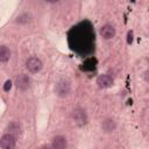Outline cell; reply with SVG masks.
Wrapping results in <instances>:
<instances>
[{"mask_svg": "<svg viewBox=\"0 0 149 149\" xmlns=\"http://www.w3.org/2000/svg\"><path fill=\"white\" fill-rule=\"evenodd\" d=\"M100 35L105 40H109L115 36V28L112 24H105L100 29Z\"/></svg>", "mask_w": 149, "mask_h": 149, "instance_id": "52a82bcc", "label": "cell"}, {"mask_svg": "<svg viewBox=\"0 0 149 149\" xmlns=\"http://www.w3.org/2000/svg\"><path fill=\"white\" fill-rule=\"evenodd\" d=\"M7 129H8L9 134H12V135H14V136L16 137V136L20 134V130H21V128H20V123L16 122V121H12V122L8 125Z\"/></svg>", "mask_w": 149, "mask_h": 149, "instance_id": "30bf717a", "label": "cell"}, {"mask_svg": "<svg viewBox=\"0 0 149 149\" xmlns=\"http://www.w3.org/2000/svg\"><path fill=\"white\" fill-rule=\"evenodd\" d=\"M68 146V141L63 135H57L54 137L51 147L52 149H65Z\"/></svg>", "mask_w": 149, "mask_h": 149, "instance_id": "ba28073f", "label": "cell"}, {"mask_svg": "<svg viewBox=\"0 0 149 149\" xmlns=\"http://www.w3.org/2000/svg\"><path fill=\"white\" fill-rule=\"evenodd\" d=\"M15 85H16L17 88L24 91V90H27V88L30 86V78H29L27 74L21 73V74H19V76L16 77V79H15Z\"/></svg>", "mask_w": 149, "mask_h": 149, "instance_id": "5b68a950", "label": "cell"}, {"mask_svg": "<svg viewBox=\"0 0 149 149\" xmlns=\"http://www.w3.org/2000/svg\"><path fill=\"white\" fill-rule=\"evenodd\" d=\"M101 128H102L104 132L111 133V132H113L116 128V125H115L114 120H112V119H105L102 121V123H101Z\"/></svg>", "mask_w": 149, "mask_h": 149, "instance_id": "9c48e42d", "label": "cell"}, {"mask_svg": "<svg viewBox=\"0 0 149 149\" xmlns=\"http://www.w3.org/2000/svg\"><path fill=\"white\" fill-rule=\"evenodd\" d=\"M97 84L100 88H107L113 85V78L108 74H100L97 78Z\"/></svg>", "mask_w": 149, "mask_h": 149, "instance_id": "8992f818", "label": "cell"}, {"mask_svg": "<svg viewBox=\"0 0 149 149\" xmlns=\"http://www.w3.org/2000/svg\"><path fill=\"white\" fill-rule=\"evenodd\" d=\"M144 78H146V80H147V81H149V71H147V72H146Z\"/></svg>", "mask_w": 149, "mask_h": 149, "instance_id": "5bb4252c", "label": "cell"}, {"mask_svg": "<svg viewBox=\"0 0 149 149\" xmlns=\"http://www.w3.org/2000/svg\"><path fill=\"white\" fill-rule=\"evenodd\" d=\"M72 120L73 122L77 125V126H84L87 121V115H86V112L81 108H76L73 112H72Z\"/></svg>", "mask_w": 149, "mask_h": 149, "instance_id": "7a4b0ae2", "label": "cell"}, {"mask_svg": "<svg viewBox=\"0 0 149 149\" xmlns=\"http://www.w3.org/2000/svg\"><path fill=\"white\" fill-rule=\"evenodd\" d=\"M16 144V137L9 133L2 135L1 140H0V147L2 149H14Z\"/></svg>", "mask_w": 149, "mask_h": 149, "instance_id": "3957f363", "label": "cell"}, {"mask_svg": "<svg viewBox=\"0 0 149 149\" xmlns=\"http://www.w3.org/2000/svg\"><path fill=\"white\" fill-rule=\"evenodd\" d=\"M10 87H12V81H10V80H6V83H5V85H3V90H5V91H9Z\"/></svg>", "mask_w": 149, "mask_h": 149, "instance_id": "7c38bea8", "label": "cell"}, {"mask_svg": "<svg viewBox=\"0 0 149 149\" xmlns=\"http://www.w3.org/2000/svg\"><path fill=\"white\" fill-rule=\"evenodd\" d=\"M40 149H52V147H51V146H48V144H44V146H42Z\"/></svg>", "mask_w": 149, "mask_h": 149, "instance_id": "4fadbf2b", "label": "cell"}, {"mask_svg": "<svg viewBox=\"0 0 149 149\" xmlns=\"http://www.w3.org/2000/svg\"><path fill=\"white\" fill-rule=\"evenodd\" d=\"M42 66H43L42 61L38 57H29L26 62V68L31 73H37L38 71H41Z\"/></svg>", "mask_w": 149, "mask_h": 149, "instance_id": "6da1fadb", "label": "cell"}, {"mask_svg": "<svg viewBox=\"0 0 149 149\" xmlns=\"http://www.w3.org/2000/svg\"><path fill=\"white\" fill-rule=\"evenodd\" d=\"M56 93H57V95H59V97H65V95H68L69 93H70V90H71V85H70V83L68 81V80H65V79H62V80H59L57 84H56Z\"/></svg>", "mask_w": 149, "mask_h": 149, "instance_id": "277c9868", "label": "cell"}, {"mask_svg": "<svg viewBox=\"0 0 149 149\" xmlns=\"http://www.w3.org/2000/svg\"><path fill=\"white\" fill-rule=\"evenodd\" d=\"M10 57V51L6 45H1L0 47V62L6 63Z\"/></svg>", "mask_w": 149, "mask_h": 149, "instance_id": "8fae6325", "label": "cell"}]
</instances>
